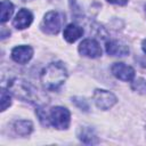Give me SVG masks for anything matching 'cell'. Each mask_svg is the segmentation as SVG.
<instances>
[{
  "instance_id": "20",
  "label": "cell",
  "mask_w": 146,
  "mask_h": 146,
  "mask_svg": "<svg viewBox=\"0 0 146 146\" xmlns=\"http://www.w3.org/2000/svg\"><path fill=\"white\" fill-rule=\"evenodd\" d=\"M19 1H22V2H26V1H31V0H19Z\"/></svg>"
},
{
  "instance_id": "16",
  "label": "cell",
  "mask_w": 146,
  "mask_h": 146,
  "mask_svg": "<svg viewBox=\"0 0 146 146\" xmlns=\"http://www.w3.org/2000/svg\"><path fill=\"white\" fill-rule=\"evenodd\" d=\"M11 105V97H10V92L9 90L6 89H1V111H6L7 107H9Z\"/></svg>"
},
{
  "instance_id": "12",
  "label": "cell",
  "mask_w": 146,
  "mask_h": 146,
  "mask_svg": "<svg viewBox=\"0 0 146 146\" xmlns=\"http://www.w3.org/2000/svg\"><path fill=\"white\" fill-rule=\"evenodd\" d=\"M78 138L87 145H95L99 141L95 130L90 127H81L78 131Z\"/></svg>"
},
{
  "instance_id": "4",
  "label": "cell",
  "mask_w": 146,
  "mask_h": 146,
  "mask_svg": "<svg viewBox=\"0 0 146 146\" xmlns=\"http://www.w3.org/2000/svg\"><path fill=\"white\" fill-rule=\"evenodd\" d=\"M64 16L58 11H48L41 23V30L47 34H57L63 26Z\"/></svg>"
},
{
  "instance_id": "17",
  "label": "cell",
  "mask_w": 146,
  "mask_h": 146,
  "mask_svg": "<svg viewBox=\"0 0 146 146\" xmlns=\"http://www.w3.org/2000/svg\"><path fill=\"white\" fill-rule=\"evenodd\" d=\"M73 103L80 108V110H82V111H88L89 110V105H88V103L83 99V98H79V97H74L73 98Z\"/></svg>"
},
{
  "instance_id": "19",
  "label": "cell",
  "mask_w": 146,
  "mask_h": 146,
  "mask_svg": "<svg viewBox=\"0 0 146 146\" xmlns=\"http://www.w3.org/2000/svg\"><path fill=\"white\" fill-rule=\"evenodd\" d=\"M141 49H143V51L146 54V39H144L143 42H141Z\"/></svg>"
},
{
  "instance_id": "6",
  "label": "cell",
  "mask_w": 146,
  "mask_h": 146,
  "mask_svg": "<svg viewBox=\"0 0 146 146\" xmlns=\"http://www.w3.org/2000/svg\"><path fill=\"white\" fill-rule=\"evenodd\" d=\"M79 52L89 58H97L102 56V48L99 43L94 39H84L78 47Z\"/></svg>"
},
{
  "instance_id": "2",
  "label": "cell",
  "mask_w": 146,
  "mask_h": 146,
  "mask_svg": "<svg viewBox=\"0 0 146 146\" xmlns=\"http://www.w3.org/2000/svg\"><path fill=\"white\" fill-rule=\"evenodd\" d=\"M8 90L23 102L33 103L35 102V98H38V90L31 83L22 79H13L8 83Z\"/></svg>"
},
{
  "instance_id": "3",
  "label": "cell",
  "mask_w": 146,
  "mask_h": 146,
  "mask_svg": "<svg viewBox=\"0 0 146 146\" xmlns=\"http://www.w3.org/2000/svg\"><path fill=\"white\" fill-rule=\"evenodd\" d=\"M48 120L49 125H52L58 130H65L70 127L71 113L66 107L55 106L48 112Z\"/></svg>"
},
{
  "instance_id": "9",
  "label": "cell",
  "mask_w": 146,
  "mask_h": 146,
  "mask_svg": "<svg viewBox=\"0 0 146 146\" xmlns=\"http://www.w3.org/2000/svg\"><path fill=\"white\" fill-rule=\"evenodd\" d=\"M32 22H33L32 13L26 8H22L16 14V16H15V18L13 21V25L17 30H24V29L29 27L32 24Z\"/></svg>"
},
{
  "instance_id": "8",
  "label": "cell",
  "mask_w": 146,
  "mask_h": 146,
  "mask_svg": "<svg viewBox=\"0 0 146 146\" xmlns=\"http://www.w3.org/2000/svg\"><path fill=\"white\" fill-rule=\"evenodd\" d=\"M33 56V49L31 46L21 44L11 50V59L18 64H26Z\"/></svg>"
},
{
  "instance_id": "7",
  "label": "cell",
  "mask_w": 146,
  "mask_h": 146,
  "mask_svg": "<svg viewBox=\"0 0 146 146\" xmlns=\"http://www.w3.org/2000/svg\"><path fill=\"white\" fill-rule=\"evenodd\" d=\"M112 74L121 81H132L135 79V70L124 63H114L111 67Z\"/></svg>"
},
{
  "instance_id": "5",
  "label": "cell",
  "mask_w": 146,
  "mask_h": 146,
  "mask_svg": "<svg viewBox=\"0 0 146 146\" xmlns=\"http://www.w3.org/2000/svg\"><path fill=\"white\" fill-rule=\"evenodd\" d=\"M92 99L95 105L103 111L112 108L117 102V98L115 97V95L105 89H96L94 91Z\"/></svg>"
},
{
  "instance_id": "11",
  "label": "cell",
  "mask_w": 146,
  "mask_h": 146,
  "mask_svg": "<svg viewBox=\"0 0 146 146\" xmlns=\"http://www.w3.org/2000/svg\"><path fill=\"white\" fill-rule=\"evenodd\" d=\"M82 34H83V29L74 23L68 24L66 27H64V31H63L64 39L70 43L75 42L78 39L82 36Z\"/></svg>"
},
{
  "instance_id": "10",
  "label": "cell",
  "mask_w": 146,
  "mask_h": 146,
  "mask_svg": "<svg viewBox=\"0 0 146 146\" xmlns=\"http://www.w3.org/2000/svg\"><path fill=\"white\" fill-rule=\"evenodd\" d=\"M105 50L108 55L111 56H127L129 54V48L127 44L120 42V41H116V40H111L108 42H106V46H105Z\"/></svg>"
},
{
  "instance_id": "18",
  "label": "cell",
  "mask_w": 146,
  "mask_h": 146,
  "mask_svg": "<svg viewBox=\"0 0 146 146\" xmlns=\"http://www.w3.org/2000/svg\"><path fill=\"white\" fill-rule=\"evenodd\" d=\"M106 1L113 5H119V6H124L128 3V0H106Z\"/></svg>"
},
{
  "instance_id": "1",
  "label": "cell",
  "mask_w": 146,
  "mask_h": 146,
  "mask_svg": "<svg viewBox=\"0 0 146 146\" xmlns=\"http://www.w3.org/2000/svg\"><path fill=\"white\" fill-rule=\"evenodd\" d=\"M67 79V71L65 66L59 62L48 64L40 74V80L44 89L55 91L59 89Z\"/></svg>"
},
{
  "instance_id": "14",
  "label": "cell",
  "mask_w": 146,
  "mask_h": 146,
  "mask_svg": "<svg viewBox=\"0 0 146 146\" xmlns=\"http://www.w3.org/2000/svg\"><path fill=\"white\" fill-rule=\"evenodd\" d=\"M14 13V5L10 0H2L1 1V15H0V21L1 23H6L9 21Z\"/></svg>"
},
{
  "instance_id": "21",
  "label": "cell",
  "mask_w": 146,
  "mask_h": 146,
  "mask_svg": "<svg viewBox=\"0 0 146 146\" xmlns=\"http://www.w3.org/2000/svg\"><path fill=\"white\" fill-rule=\"evenodd\" d=\"M145 13H146V6H145Z\"/></svg>"
},
{
  "instance_id": "15",
  "label": "cell",
  "mask_w": 146,
  "mask_h": 146,
  "mask_svg": "<svg viewBox=\"0 0 146 146\" xmlns=\"http://www.w3.org/2000/svg\"><path fill=\"white\" fill-rule=\"evenodd\" d=\"M131 89L140 95L146 94V80L144 78L133 79L131 82Z\"/></svg>"
},
{
  "instance_id": "13",
  "label": "cell",
  "mask_w": 146,
  "mask_h": 146,
  "mask_svg": "<svg viewBox=\"0 0 146 146\" xmlns=\"http://www.w3.org/2000/svg\"><path fill=\"white\" fill-rule=\"evenodd\" d=\"M14 130L19 136H29L33 131V124L29 120H18L14 123Z\"/></svg>"
}]
</instances>
